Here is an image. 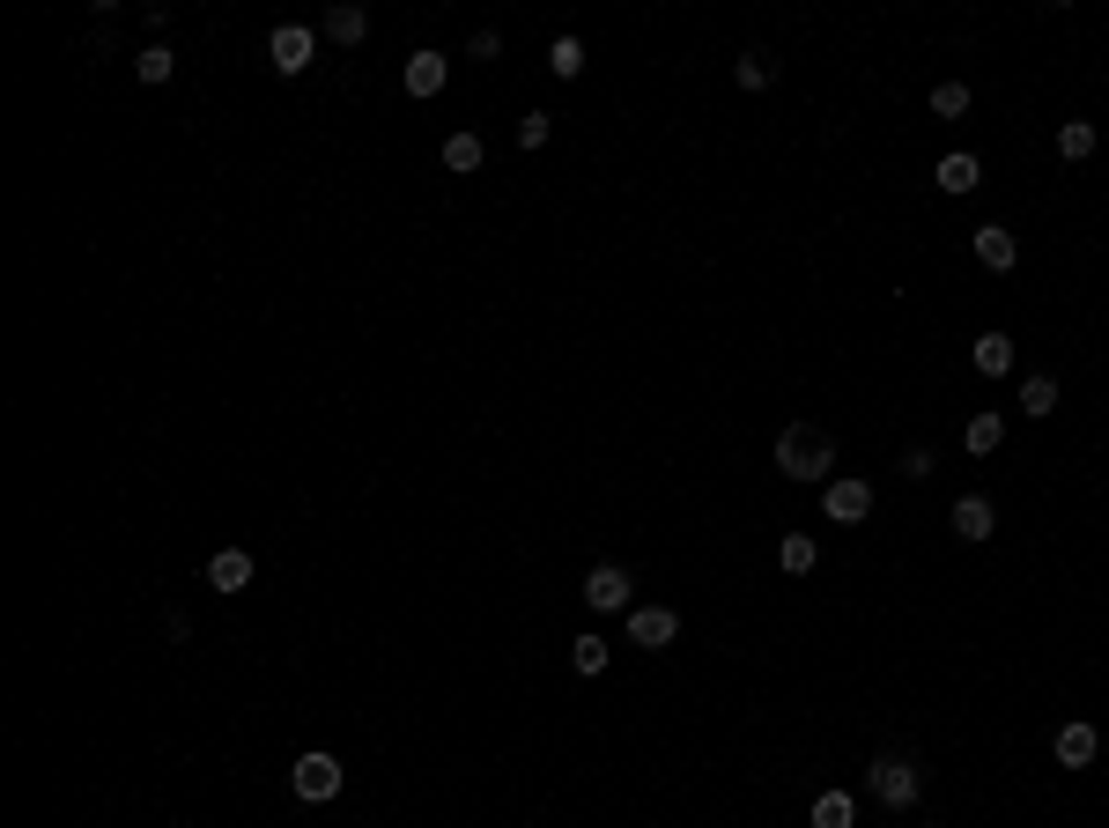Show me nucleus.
<instances>
[{"mask_svg": "<svg viewBox=\"0 0 1109 828\" xmlns=\"http://www.w3.org/2000/svg\"><path fill=\"white\" fill-rule=\"evenodd\" d=\"M1021 414L1051 422V414H1058V378H1021Z\"/></svg>", "mask_w": 1109, "mask_h": 828, "instance_id": "f3484780", "label": "nucleus"}, {"mask_svg": "<svg viewBox=\"0 0 1109 828\" xmlns=\"http://www.w3.org/2000/svg\"><path fill=\"white\" fill-rule=\"evenodd\" d=\"M569 666H577V673H607V644H599V636H577Z\"/></svg>", "mask_w": 1109, "mask_h": 828, "instance_id": "a878e982", "label": "nucleus"}, {"mask_svg": "<svg viewBox=\"0 0 1109 828\" xmlns=\"http://www.w3.org/2000/svg\"><path fill=\"white\" fill-rule=\"evenodd\" d=\"M547 134H555L547 112H525V119H518V148H547Z\"/></svg>", "mask_w": 1109, "mask_h": 828, "instance_id": "bb28decb", "label": "nucleus"}, {"mask_svg": "<svg viewBox=\"0 0 1109 828\" xmlns=\"http://www.w3.org/2000/svg\"><path fill=\"white\" fill-rule=\"evenodd\" d=\"M547 67L563 74V82H577V74H585V45H577V38H555V45H547Z\"/></svg>", "mask_w": 1109, "mask_h": 828, "instance_id": "5701e85b", "label": "nucleus"}, {"mask_svg": "<svg viewBox=\"0 0 1109 828\" xmlns=\"http://www.w3.org/2000/svg\"><path fill=\"white\" fill-rule=\"evenodd\" d=\"M444 74H451V60H444V52H415L399 82H407V97H437V89H444Z\"/></svg>", "mask_w": 1109, "mask_h": 828, "instance_id": "9b49d317", "label": "nucleus"}, {"mask_svg": "<svg viewBox=\"0 0 1109 828\" xmlns=\"http://www.w3.org/2000/svg\"><path fill=\"white\" fill-rule=\"evenodd\" d=\"M932 178H939V193H977V178H984V171H977V156H947Z\"/></svg>", "mask_w": 1109, "mask_h": 828, "instance_id": "6ab92c4d", "label": "nucleus"}, {"mask_svg": "<svg viewBox=\"0 0 1109 828\" xmlns=\"http://www.w3.org/2000/svg\"><path fill=\"white\" fill-rule=\"evenodd\" d=\"M851 821H859V799H851V792H821V799H813V828H851Z\"/></svg>", "mask_w": 1109, "mask_h": 828, "instance_id": "a211bd4d", "label": "nucleus"}, {"mask_svg": "<svg viewBox=\"0 0 1109 828\" xmlns=\"http://www.w3.org/2000/svg\"><path fill=\"white\" fill-rule=\"evenodd\" d=\"M326 38H333V45H363V38H370V15L341 0V8H326Z\"/></svg>", "mask_w": 1109, "mask_h": 828, "instance_id": "4468645a", "label": "nucleus"}, {"mask_svg": "<svg viewBox=\"0 0 1109 828\" xmlns=\"http://www.w3.org/2000/svg\"><path fill=\"white\" fill-rule=\"evenodd\" d=\"M629 592H637L629 570H621V562H599V570L585 577V607L591 614H629Z\"/></svg>", "mask_w": 1109, "mask_h": 828, "instance_id": "39448f33", "label": "nucleus"}, {"mask_svg": "<svg viewBox=\"0 0 1109 828\" xmlns=\"http://www.w3.org/2000/svg\"><path fill=\"white\" fill-rule=\"evenodd\" d=\"M681 636V614L673 607H629V644H643V651H665Z\"/></svg>", "mask_w": 1109, "mask_h": 828, "instance_id": "423d86ee", "label": "nucleus"}, {"mask_svg": "<svg viewBox=\"0 0 1109 828\" xmlns=\"http://www.w3.org/2000/svg\"><path fill=\"white\" fill-rule=\"evenodd\" d=\"M961 444H969V452H977V459H991V452H999V444H1006V414H977V422H969V429H961Z\"/></svg>", "mask_w": 1109, "mask_h": 828, "instance_id": "dca6fc26", "label": "nucleus"}, {"mask_svg": "<svg viewBox=\"0 0 1109 828\" xmlns=\"http://www.w3.org/2000/svg\"><path fill=\"white\" fill-rule=\"evenodd\" d=\"M955 533H961V540H991V533H999L991 496H961V503H955Z\"/></svg>", "mask_w": 1109, "mask_h": 828, "instance_id": "f8f14e48", "label": "nucleus"}, {"mask_svg": "<svg viewBox=\"0 0 1109 828\" xmlns=\"http://www.w3.org/2000/svg\"><path fill=\"white\" fill-rule=\"evenodd\" d=\"M829 518H836V526H859V518H873V488L851 481V474H843V481H829Z\"/></svg>", "mask_w": 1109, "mask_h": 828, "instance_id": "6e6552de", "label": "nucleus"}, {"mask_svg": "<svg viewBox=\"0 0 1109 828\" xmlns=\"http://www.w3.org/2000/svg\"><path fill=\"white\" fill-rule=\"evenodd\" d=\"M777 562H785L791 577H807L813 562H821V548H813V533H785V548H777Z\"/></svg>", "mask_w": 1109, "mask_h": 828, "instance_id": "4be33fe9", "label": "nucleus"}, {"mask_svg": "<svg viewBox=\"0 0 1109 828\" xmlns=\"http://www.w3.org/2000/svg\"><path fill=\"white\" fill-rule=\"evenodd\" d=\"M1058 156H1065V163H1087V156H1095V126H1087V119H1065V126H1058Z\"/></svg>", "mask_w": 1109, "mask_h": 828, "instance_id": "412c9836", "label": "nucleus"}, {"mask_svg": "<svg viewBox=\"0 0 1109 828\" xmlns=\"http://www.w3.org/2000/svg\"><path fill=\"white\" fill-rule=\"evenodd\" d=\"M873 799L895 806V814L917 806V762L910 755H881V762H873Z\"/></svg>", "mask_w": 1109, "mask_h": 828, "instance_id": "7ed1b4c3", "label": "nucleus"}, {"mask_svg": "<svg viewBox=\"0 0 1109 828\" xmlns=\"http://www.w3.org/2000/svg\"><path fill=\"white\" fill-rule=\"evenodd\" d=\"M207 585H215V592H252V555H245V548L207 555Z\"/></svg>", "mask_w": 1109, "mask_h": 828, "instance_id": "1a4fd4ad", "label": "nucleus"}, {"mask_svg": "<svg viewBox=\"0 0 1109 828\" xmlns=\"http://www.w3.org/2000/svg\"><path fill=\"white\" fill-rule=\"evenodd\" d=\"M733 82H739V89H769V82H777V60H769V52H739Z\"/></svg>", "mask_w": 1109, "mask_h": 828, "instance_id": "aec40b11", "label": "nucleus"}, {"mask_svg": "<svg viewBox=\"0 0 1109 828\" xmlns=\"http://www.w3.org/2000/svg\"><path fill=\"white\" fill-rule=\"evenodd\" d=\"M969 363H977V378H1006V370H1013V341H1006V333H977Z\"/></svg>", "mask_w": 1109, "mask_h": 828, "instance_id": "ddd939ff", "label": "nucleus"}, {"mask_svg": "<svg viewBox=\"0 0 1109 828\" xmlns=\"http://www.w3.org/2000/svg\"><path fill=\"white\" fill-rule=\"evenodd\" d=\"M969 252H977V267H991V274H1013V259H1021L1013 230H999V222H984V230L969 237Z\"/></svg>", "mask_w": 1109, "mask_h": 828, "instance_id": "0eeeda50", "label": "nucleus"}, {"mask_svg": "<svg viewBox=\"0 0 1109 828\" xmlns=\"http://www.w3.org/2000/svg\"><path fill=\"white\" fill-rule=\"evenodd\" d=\"M829 466H836V444L821 437L813 422H791L777 437V474L785 481H829Z\"/></svg>", "mask_w": 1109, "mask_h": 828, "instance_id": "f257e3e1", "label": "nucleus"}, {"mask_svg": "<svg viewBox=\"0 0 1109 828\" xmlns=\"http://www.w3.org/2000/svg\"><path fill=\"white\" fill-rule=\"evenodd\" d=\"M1095 755H1102V732H1095V725H1080V718L1058 725V762H1065V769H1087Z\"/></svg>", "mask_w": 1109, "mask_h": 828, "instance_id": "9d476101", "label": "nucleus"}, {"mask_svg": "<svg viewBox=\"0 0 1109 828\" xmlns=\"http://www.w3.org/2000/svg\"><path fill=\"white\" fill-rule=\"evenodd\" d=\"M481 156H489V148H481V134H451V141H444V171L467 178V171H481Z\"/></svg>", "mask_w": 1109, "mask_h": 828, "instance_id": "2eb2a0df", "label": "nucleus"}, {"mask_svg": "<svg viewBox=\"0 0 1109 828\" xmlns=\"http://www.w3.org/2000/svg\"><path fill=\"white\" fill-rule=\"evenodd\" d=\"M969 112V82H939L932 89V119H961Z\"/></svg>", "mask_w": 1109, "mask_h": 828, "instance_id": "b1692460", "label": "nucleus"}, {"mask_svg": "<svg viewBox=\"0 0 1109 828\" xmlns=\"http://www.w3.org/2000/svg\"><path fill=\"white\" fill-rule=\"evenodd\" d=\"M134 74H141V82H171V74H178V60H171V45H148V52H141V60H134Z\"/></svg>", "mask_w": 1109, "mask_h": 828, "instance_id": "393cba45", "label": "nucleus"}, {"mask_svg": "<svg viewBox=\"0 0 1109 828\" xmlns=\"http://www.w3.org/2000/svg\"><path fill=\"white\" fill-rule=\"evenodd\" d=\"M267 60H274V74H303L311 60H319V30H303V23H281L267 38Z\"/></svg>", "mask_w": 1109, "mask_h": 828, "instance_id": "20e7f679", "label": "nucleus"}, {"mask_svg": "<svg viewBox=\"0 0 1109 828\" xmlns=\"http://www.w3.org/2000/svg\"><path fill=\"white\" fill-rule=\"evenodd\" d=\"M495 52H503V38H495V30H473V45H467V60H495Z\"/></svg>", "mask_w": 1109, "mask_h": 828, "instance_id": "c85d7f7f", "label": "nucleus"}, {"mask_svg": "<svg viewBox=\"0 0 1109 828\" xmlns=\"http://www.w3.org/2000/svg\"><path fill=\"white\" fill-rule=\"evenodd\" d=\"M289 784H296V799H311V806L341 799V755H326V747H311V755H296Z\"/></svg>", "mask_w": 1109, "mask_h": 828, "instance_id": "f03ea898", "label": "nucleus"}, {"mask_svg": "<svg viewBox=\"0 0 1109 828\" xmlns=\"http://www.w3.org/2000/svg\"><path fill=\"white\" fill-rule=\"evenodd\" d=\"M903 474H910V481H932V452L910 444V452H903Z\"/></svg>", "mask_w": 1109, "mask_h": 828, "instance_id": "cd10ccee", "label": "nucleus"}]
</instances>
